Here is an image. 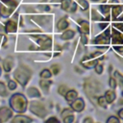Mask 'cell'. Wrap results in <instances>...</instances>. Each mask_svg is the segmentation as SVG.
Segmentation results:
<instances>
[{
	"mask_svg": "<svg viewBox=\"0 0 123 123\" xmlns=\"http://www.w3.org/2000/svg\"><path fill=\"white\" fill-rule=\"evenodd\" d=\"M76 10H77V4H76L75 2H72L71 5H70V8H69V10H68V12H75Z\"/></svg>",
	"mask_w": 123,
	"mask_h": 123,
	"instance_id": "obj_41",
	"label": "cell"
},
{
	"mask_svg": "<svg viewBox=\"0 0 123 123\" xmlns=\"http://www.w3.org/2000/svg\"><path fill=\"white\" fill-rule=\"evenodd\" d=\"M85 108V102L82 98H76L74 101L71 102V109L75 111H82Z\"/></svg>",
	"mask_w": 123,
	"mask_h": 123,
	"instance_id": "obj_8",
	"label": "cell"
},
{
	"mask_svg": "<svg viewBox=\"0 0 123 123\" xmlns=\"http://www.w3.org/2000/svg\"><path fill=\"white\" fill-rule=\"evenodd\" d=\"M27 93H28V95H29L30 97H33V98H38V97H40V92H39V90H38L37 88L34 87V86L28 88V89H27Z\"/></svg>",
	"mask_w": 123,
	"mask_h": 123,
	"instance_id": "obj_18",
	"label": "cell"
},
{
	"mask_svg": "<svg viewBox=\"0 0 123 123\" xmlns=\"http://www.w3.org/2000/svg\"><path fill=\"white\" fill-rule=\"evenodd\" d=\"M97 63H98V60H97V59H96V60H91V61H89V62H85V61H83V62H82L83 66H84V67H86V68L94 67Z\"/></svg>",
	"mask_w": 123,
	"mask_h": 123,
	"instance_id": "obj_23",
	"label": "cell"
},
{
	"mask_svg": "<svg viewBox=\"0 0 123 123\" xmlns=\"http://www.w3.org/2000/svg\"><path fill=\"white\" fill-rule=\"evenodd\" d=\"M13 65V62H12V57H8L4 60L3 62V68L6 72H10L12 70V67Z\"/></svg>",
	"mask_w": 123,
	"mask_h": 123,
	"instance_id": "obj_15",
	"label": "cell"
},
{
	"mask_svg": "<svg viewBox=\"0 0 123 123\" xmlns=\"http://www.w3.org/2000/svg\"><path fill=\"white\" fill-rule=\"evenodd\" d=\"M2 2L5 5H7L9 8H12V9H14L17 6V2L15 0H2Z\"/></svg>",
	"mask_w": 123,
	"mask_h": 123,
	"instance_id": "obj_27",
	"label": "cell"
},
{
	"mask_svg": "<svg viewBox=\"0 0 123 123\" xmlns=\"http://www.w3.org/2000/svg\"><path fill=\"white\" fill-rule=\"evenodd\" d=\"M1 73H2V71H1V67H0V76H1Z\"/></svg>",
	"mask_w": 123,
	"mask_h": 123,
	"instance_id": "obj_52",
	"label": "cell"
},
{
	"mask_svg": "<svg viewBox=\"0 0 123 123\" xmlns=\"http://www.w3.org/2000/svg\"><path fill=\"white\" fill-rule=\"evenodd\" d=\"M31 76H32L31 69L29 67H27L26 65H23V64L19 65L13 74V77L16 80V82L19 83L22 86H25L27 85Z\"/></svg>",
	"mask_w": 123,
	"mask_h": 123,
	"instance_id": "obj_2",
	"label": "cell"
},
{
	"mask_svg": "<svg viewBox=\"0 0 123 123\" xmlns=\"http://www.w3.org/2000/svg\"><path fill=\"white\" fill-rule=\"evenodd\" d=\"M119 104H120V105H123V99H121V100L119 101Z\"/></svg>",
	"mask_w": 123,
	"mask_h": 123,
	"instance_id": "obj_51",
	"label": "cell"
},
{
	"mask_svg": "<svg viewBox=\"0 0 123 123\" xmlns=\"http://www.w3.org/2000/svg\"><path fill=\"white\" fill-rule=\"evenodd\" d=\"M16 83L14 82V81H12V80H10L9 81V83H8V87H9V89H11V90H14L15 88H16Z\"/></svg>",
	"mask_w": 123,
	"mask_h": 123,
	"instance_id": "obj_38",
	"label": "cell"
},
{
	"mask_svg": "<svg viewBox=\"0 0 123 123\" xmlns=\"http://www.w3.org/2000/svg\"><path fill=\"white\" fill-rule=\"evenodd\" d=\"M32 19L41 27H46L47 25L50 24L51 17L48 15H37V16H32Z\"/></svg>",
	"mask_w": 123,
	"mask_h": 123,
	"instance_id": "obj_7",
	"label": "cell"
},
{
	"mask_svg": "<svg viewBox=\"0 0 123 123\" xmlns=\"http://www.w3.org/2000/svg\"><path fill=\"white\" fill-rule=\"evenodd\" d=\"M7 42V37L4 35H0V46Z\"/></svg>",
	"mask_w": 123,
	"mask_h": 123,
	"instance_id": "obj_42",
	"label": "cell"
},
{
	"mask_svg": "<svg viewBox=\"0 0 123 123\" xmlns=\"http://www.w3.org/2000/svg\"><path fill=\"white\" fill-rule=\"evenodd\" d=\"M113 48H114L115 51H117L119 53H122L123 52V46H113Z\"/></svg>",
	"mask_w": 123,
	"mask_h": 123,
	"instance_id": "obj_45",
	"label": "cell"
},
{
	"mask_svg": "<svg viewBox=\"0 0 123 123\" xmlns=\"http://www.w3.org/2000/svg\"><path fill=\"white\" fill-rule=\"evenodd\" d=\"M32 37L36 38L37 42L40 45L39 49L42 50H49L51 48L52 44V38L49 36H44V35H33Z\"/></svg>",
	"mask_w": 123,
	"mask_h": 123,
	"instance_id": "obj_4",
	"label": "cell"
},
{
	"mask_svg": "<svg viewBox=\"0 0 123 123\" xmlns=\"http://www.w3.org/2000/svg\"><path fill=\"white\" fill-rule=\"evenodd\" d=\"M107 26H108V23H101V24H100V28H102V29L106 28Z\"/></svg>",
	"mask_w": 123,
	"mask_h": 123,
	"instance_id": "obj_49",
	"label": "cell"
},
{
	"mask_svg": "<svg viewBox=\"0 0 123 123\" xmlns=\"http://www.w3.org/2000/svg\"><path fill=\"white\" fill-rule=\"evenodd\" d=\"M118 115H119V117H120L121 119H123V109H121V110L118 111Z\"/></svg>",
	"mask_w": 123,
	"mask_h": 123,
	"instance_id": "obj_47",
	"label": "cell"
},
{
	"mask_svg": "<svg viewBox=\"0 0 123 123\" xmlns=\"http://www.w3.org/2000/svg\"><path fill=\"white\" fill-rule=\"evenodd\" d=\"M114 77L116 78L117 83L119 84V86H123V75L121 73H119L118 71H115L114 72Z\"/></svg>",
	"mask_w": 123,
	"mask_h": 123,
	"instance_id": "obj_30",
	"label": "cell"
},
{
	"mask_svg": "<svg viewBox=\"0 0 123 123\" xmlns=\"http://www.w3.org/2000/svg\"><path fill=\"white\" fill-rule=\"evenodd\" d=\"M33 119L28 117V116H25V115H22V114H18L16 115L13 119H12V122L13 123H28V122H32Z\"/></svg>",
	"mask_w": 123,
	"mask_h": 123,
	"instance_id": "obj_14",
	"label": "cell"
},
{
	"mask_svg": "<svg viewBox=\"0 0 123 123\" xmlns=\"http://www.w3.org/2000/svg\"><path fill=\"white\" fill-rule=\"evenodd\" d=\"M0 17H1V14H0Z\"/></svg>",
	"mask_w": 123,
	"mask_h": 123,
	"instance_id": "obj_54",
	"label": "cell"
},
{
	"mask_svg": "<svg viewBox=\"0 0 123 123\" xmlns=\"http://www.w3.org/2000/svg\"><path fill=\"white\" fill-rule=\"evenodd\" d=\"M73 113V110L72 109H64L62 111V117L63 118L64 116H66V115H69V114H72Z\"/></svg>",
	"mask_w": 123,
	"mask_h": 123,
	"instance_id": "obj_37",
	"label": "cell"
},
{
	"mask_svg": "<svg viewBox=\"0 0 123 123\" xmlns=\"http://www.w3.org/2000/svg\"><path fill=\"white\" fill-rule=\"evenodd\" d=\"M99 9L104 14H107L111 11V6H109V5H101V6H99Z\"/></svg>",
	"mask_w": 123,
	"mask_h": 123,
	"instance_id": "obj_32",
	"label": "cell"
},
{
	"mask_svg": "<svg viewBox=\"0 0 123 123\" xmlns=\"http://www.w3.org/2000/svg\"><path fill=\"white\" fill-rule=\"evenodd\" d=\"M105 98H106V101L108 102V104H111L115 100L116 94H115V92L113 90H108L105 93Z\"/></svg>",
	"mask_w": 123,
	"mask_h": 123,
	"instance_id": "obj_17",
	"label": "cell"
},
{
	"mask_svg": "<svg viewBox=\"0 0 123 123\" xmlns=\"http://www.w3.org/2000/svg\"><path fill=\"white\" fill-rule=\"evenodd\" d=\"M67 90H68V88H67V86H65V85H61L59 87H58V92L61 94V95H65V93L67 92Z\"/></svg>",
	"mask_w": 123,
	"mask_h": 123,
	"instance_id": "obj_31",
	"label": "cell"
},
{
	"mask_svg": "<svg viewBox=\"0 0 123 123\" xmlns=\"http://www.w3.org/2000/svg\"><path fill=\"white\" fill-rule=\"evenodd\" d=\"M87 122H93V120H92L91 118L87 117V118H86V119L84 120V123H87Z\"/></svg>",
	"mask_w": 123,
	"mask_h": 123,
	"instance_id": "obj_48",
	"label": "cell"
},
{
	"mask_svg": "<svg viewBox=\"0 0 123 123\" xmlns=\"http://www.w3.org/2000/svg\"><path fill=\"white\" fill-rule=\"evenodd\" d=\"M73 121H74V114L73 113L63 117V122H65V123H72Z\"/></svg>",
	"mask_w": 123,
	"mask_h": 123,
	"instance_id": "obj_34",
	"label": "cell"
},
{
	"mask_svg": "<svg viewBox=\"0 0 123 123\" xmlns=\"http://www.w3.org/2000/svg\"><path fill=\"white\" fill-rule=\"evenodd\" d=\"M91 19L93 21H99V20H104V17H102L95 10L91 11Z\"/></svg>",
	"mask_w": 123,
	"mask_h": 123,
	"instance_id": "obj_25",
	"label": "cell"
},
{
	"mask_svg": "<svg viewBox=\"0 0 123 123\" xmlns=\"http://www.w3.org/2000/svg\"><path fill=\"white\" fill-rule=\"evenodd\" d=\"M68 26H69V22H68V20H67L66 17L61 18V19L58 21V23H57V29H58L59 31H63V30H65Z\"/></svg>",
	"mask_w": 123,
	"mask_h": 123,
	"instance_id": "obj_12",
	"label": "cell"
},
{
	"mask_svg": "<svg viewBox=\"0 0 123 123\" xmlns=\"http://www.w3.org/2000/svg\"><path fill=\"white\" fill-rule=\"evenodd\" d=\"M50 85H51V81H48L47 79L41 80V81L39 82V86H40V87H41L45 92L48 91V88L50 87Z\"/></svg>",
	"mask_w": 123,
	"mask_h": 123,
	"instance_id": "obj_22",
	"label": "cell"
},
{
	"mask_svg": "<svg viewBox=\"0 0 123 123\" xmlns=\"http://www.w3.org/2000/svg\"><path fill=\"white\" fill-rule=\"evenodd\" d=\"M71 3H72V1H71V0H62V4H61V7H62V10H64V11H67V12H68V10H69V8H70Z\"/></svg>",
	"mask_w": 123,
	"mask_h": 123,
	"instance_id": "obj_28",
	"label": "cell"
},
{
	"mask_svg": "<svg viewBox=\"0 0 123 123\" xmlns=\"http://www.w3.org/2000/svg\"><path fill=\"white\" fill-rule=\"evenodd\" d=\"M113 26L123 32V23H113Z\"/></svg>",
	"mask_w": 123,
	"mask_h": 123,
	"instance_id": "obj_43",
	"label": "cell"
},
{
	"mask_svg": "<svg viewBox=\"0 0 123 123\" xmlns=\"http://www.w3.org/2000/svg\"><path fill=\"white\" fill-rule=\"evenodd\" d=\"M0 95L3 96V97L8 96V90H7V87H6L5 84L2 83V82H0Z\"/></svg>",
	"mask_w": 123,
	"mask_h": 123,
	"instance_id": "obj_29",
	"label": "cell"
},
{
	"mask_svg": "<svg viewBox=\"0 0 123 123\" xmlns=\"http://www.w3.org/2000/svg\"><path fill=\"white\" fill-rule=\"evenodd\" d=\"M64 96H65L66 101H67L68 103H71L72 101H74V100L77 98L78 93H77V91H76L75 89H70V90H67V92L65 93Z\"/></svg>",
	"mask_w": 123,
	"mask_h": 123,
	"instance_id": "obj_16",
	"label": "cell"
},
{
	"mask_svg": "<svg viewBox=\"0 0 123 123\" xmlns=\"http://www.w3.org/2000/svg\"><path fill=\"white\" fill-rule=\"evenodd\" d=\"M122 11H123V6L116 5V6L112 7V11H111V12H112V17H113V18H116V17L120 14V12H121Z\"/></svg>",
	"mask_w": 123,
	"mask_h": 123,
	"instance_id": "obj_21",
	"label": "cell"
},
{
	"mask_svg": "<svg viewBox=\"0 0 123 123\" xmlns=\"http://www.w3.org/2000/svg\"><path fill=\"white\" fill-rule=\"evenodd\" d=\"M12 116V110L8 107L0 108V122H6Z\"/></svg>",
	"mask_w": 123,
	"mask_h": 123,
	"instance_id": "obj_6",
	"label": "cell"
},
{
	"mask_svg": "<svg viewBox=\"0 0 123 123\" xmlns=\"http://www.w3.org/2000/svg\"><path fill=\"white\" fill-rule=\"evenodd\" d=\"M17 30V25L14 20H8L5 24V32L6 33H14Z\"/></svg>",
	"mask_w": 123,
	"mask_h": 123,
	"instance_id": "obj_11",
	"label": "cell"
},
{
	"mask_svg": "<svg viewBox=\"0 0 123 123\" xmlns=\"http://www.w3.org/2000/svg\"><path fill=\"white\" fill-rule=\"evenodd\" d=\"M81 40H82V42H83L84 44H86V43H87V41H88L85 34H82V36H81Z\"/></svg>",
	"mask_w": 123,
	"mask_h": 123,
	"instance_id": "obj_44",
	"label": "cell"
},
{
	"mask_svg": "<svg viewBox=\"0 0 123 123\" xmlns=\"http://www.w3.org/2000/svg\"><path fill=\"white\" fill-rule=\"evenodd\" d=\"M27 105L28 101L26 97L21 93H15L10 99V106L12 110L18 113L24 112L27 110Z\"/></svg>",
	"mask_w": 123,
	"mask_h": 123,
	"instance_id": "obj_1",
	"label": "cell"
},
{
	"mask_svg": "<svg viewBox=\"0 0 123 123\" xmlns=\"http://www.w3.org/2000/svg\"><path fill=\"white\" fill-rule=\"evenodd\" d=\"M118 122H119V118L115 116H110L107 119V123H118Z\"/></svg>",
	"mask_w": 123,
	"mask_h": 123,
	"instance_id": "obj_40",
	"label": "cell"
},
{
	"mask_svg": "<svg viewBox=\"0 0 123 123\" xmlns=\"http://www.w3.org/2000/svg\"><path fill=\"white\" fill-rule=\"evenodd\" d=\"M51 72L54 74V75H58L60 73V66L58 64H53L51 66Z\"/></svg>",
	"mask_w": 123,
	"mask_h": 123,
	"instance_id": "obj_36",
	"label": "cell"
},
{
	"mask_svg": "<svg viewBox=\"0 0 123 123\" xmlns=\"http://www.w3.org/2000/svg\"><path fill=\"white\" fill-rule=\"evenodd\" d=\"M109 36H107L105 33L96 37L95 39L92 40L93 44H109L110 43V39H109Z\"/></svg>",
	"mask_w": 123,
	"mask_h": 123,
	"instance_id": "obj_9",
	"label": "cell"
},
{
	"mask_svg": "<svg viewBox=\"0 0 123 123\" xmlns=\"http://www.w3.org/2000/svg\"><path fill=\"white\" fill-rule=\"evenodd\" d=\"M122 96H123V91H122Z\"/></svg>",
	"mask_w": 123,
	"mask_h": 123,
	"instance_id": "obj_53",
	"label": "cell"
},
{
	"mask_svg": "<svg viewBox=\"0 0 123 123\" xmlns=\"http://www.w3.org/2000/svg\"><path fill=\"white\" fill-rule=\"evenodd\" d=\"M118 20L119 21H123V16L122 17H118Z\"/></svg>",
	"mask_w": 123,
	"mask_h": 123,
	"instance_id": "obj_50",
	"label": "cell"
},
{
	"mask_svg": "<svg viewBox=\"0 0 123 123\" xmlns=\"http://www.w3.org/2000/svg\"><path fill=\"white\" fill-rule=\"evenodd\" d=\"M84 87H85V91H86V95L89 97L96 95L100 90V86H99L98 82L95 81L94 79H91V78L86 80Z\"/></svg>",
	"mask_w": 123,
	"mask_h": 123,
	"instance_id": "obj_3",
	"label": "cell"
},
{
	"mask_svg": "<svg viewBox=\"0 0 123 123\" xmlns=\"http://www.w3.org/2000/svg\"><path fill=\"white\" fill-rule=\"evenodd\" d=\"M111 38H112V43L113 44H120L123 43V35L119 33L118 31L112 29L111 30Z\"/></svg>",
	"mask_w": 123,
	"mask_h": 123,
	"instance_id": "obj_10",
	"label": "cell"
},
{
	"mask_svg": "<svg viewBox=\"0 0 123 123\" xmlns=\"http://www.w3.org/2000/svg\"><path fill=\"white\" fill-rule=\"evenodd\" d=\"M97 103L100 107L104 108V109H107V105H108V102L106 101V98L105 96H99L98 99H97Z\"/></svg>",
	"mask_w": 123,
	"mask_h": 123,
	"instance_id": "obj_26",
	"label": "cell"
},
{
	"mask_svg": "<svg viewBox=\"0 0 123 123\" xmlns=\"http://www.w3.org/2000/svg\"><path fill=\"white\" fill-rule=\"evenodd\" d=\"M47 122H50V121H55V122H59V119L58 118H56V117H50L49 119H47L46 120Z\"/></svg>",
	"mask_w": 123,
	"mask_h": 123,
	"instance_id": "obj_46",
	"label": "cell"
},
{
	"mask_svg": "<svg viewBox=\"0 0 123 123\" xmlns=\"http://www.w3.org/2000/svg\"><path fill=\"white\" fill-rule=\"evenodd\" d=\"M109 85H110V86L111 87V89H114V88L116 87L117 83H116V81H115L114 78H110V80H109Z\"/></svg>",
	"mask_w": 123,
	"mask_h": 123,
	"instance_id": "obj_39",
	"label": "cell"
},
{
	"mask_svg": "<svg viewBox=\"0 0 123 123\" xmlns=\"http://www.w3.org/2000/svg\"><path fill=\"white\" fill-rule=\"evenodd\" d=\"M78 22H79V25L81 26L79 28L80 33L85 34V35L88 34L89 33V25H88L87 21H86V20H78Z\"/></svg>",
	"mask_w": 123,
	"mask_h": 123,
	"instance_id": "obj_13",
	"label": "cell"
},
{
	"mask_svg": "<svg viewBox=\"0 0 123 123\" xmlns=\"http://www.w3.org/2000/svg\"><path fill=\"white\" fill-rule=\"evenodd\" d=\"M74 35H75V33H74L73 30H66V31H64V32L62 34L61 38L63 39V40H69V39L73 38Z\"/></svg>",
	"mask_w": 123,
	"mask_h": 123,
	"instance_id": "obj_20",
	"label": "cell"
},
{
	"mask_svg": "<svg viewBox=\"0 0 123 123\" xmlns=\"http://www.w3.org/2000/svg\"><path fill=\"white\" fill-rule=\"evenodd\" d=\"M94 68H95V72H96L97 74H102V73H103V70H104V66H103V64L97 63V64L94 66Z\"/></svg>",
	"mask_w": 123,
	"mask_h": 123,
	"instance_id": "obj_35",
	"label": "cell"
},
{
	"mask_svg": "<svg viewBox=\"0 0 123 123\" xmlns=\"http://www.w3.org/2000/svg\"><path fill=\"white\" fill-rule=\"evenodd\" d=\"M12 11H13V9H12V8H6L5 6H3V5H1L0 4V14H1V16H3V17H8L12 12Z\"/></svg>",
	"mask_w": 123,
	"mask_h": 123,
	"instance_id": "obj_19",
	"label": "cell"
},
{
	"mask_svg": "<svg viewBox=\"0 0 123 123\" xmlns=\"http://www.w3.org/2000/svg\"><path fill=\"white\" fill-rule=\"evenodd\" d=\"M30 111L36 114L37 116L40 117V118H43L47 115V111L46 109L44 108V106L40 103V102H37V101H33L30 105Z\"/></svg>",
	"mask_w": 123,
	"mask_h": 123,
	"instance_id": "obj_5",
	"label": "cell"
},
{
	"mask_svg": "<svg viewBox=\"0 0 123 123\" xmlns=\"http://www.w3.org/2000/svg\"><path fill=\"white\" fill-rule=\"evenodd\" d=\"M51 76H52V72H51L49 69H47V68H44V69L40 72V77H41L42 79H50Z\"/></svg>",
	"mask_w": 123,
	"mask_h": 123,
	"instance_id": "obj_24",
	"label": "cell"
},
{
	"mask_svg": "<svg viewBox=\"0 0 123 123\" xmlns=\"http://www.w3.org/2000/svg\"><path fill=\"white\" fill-rule=\"evenodd\" d=\"M78 2H79V4H80V6H81L83 11H86L88 8V2L86 0H78Z\"/></svg>",
	"mask_w": 123,
	"mask_h": 123,
	"instance_id": "obj_33",
	"label": "cell"
}]
</instances>
